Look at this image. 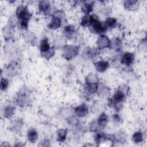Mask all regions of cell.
I'll return each mask as SVG.
<instances>
[{
    "mask_svg": "<svg viewBox=\"0 0 147 147\" xmlns=\"http://www.w3.org/2000/svg\"><path fill=\"white\" fill-rule=\"evenodd\" d=\"M122 41L118 38H113L110 40L109 48L115 50H118L122 47Z\"/></svg>",
    "mask_w": 147,
    "mask_h": 147,
    "instance_id": "d6986e66",
    "label": "cell"
},
{
    "mask_svg": "<svg viewBox=\"0 0 147 147\" xmlns=\"http://www.w3.org/2000/svg\"><path fill=\"white\" fill-rule=\"evenodd\" d=\"M74 113L78 117H85L88 113V107L84 103L81 104L74 109Z\"/></svg>",
    "mask_w": 147,
    "mask_h": 147,
    "instance_id": "52a82bcc",
    "label": "cell"
},
{
    "mask_svg": "<svg viewBox=\"0 0 147 147\" xmlns=\"http://www.w3.org/2000/svg\"><path fill=\"white\" fill-rule=\"evenodd\" d=\"M88 28L91 33L101 35L107 30L104 22H100L99 17L94 14L91 15V22Z\"/></svg>",
    "mask_w": 147,
    "mask_h": 147,
    "instance_id": "3957f363",
    "label": "cell"
},
{
    "mask_svg": "<svg viewBox=\"0 0 147 147\" xmlns=\"http://www.w3.org/2000/svg\"><path fill=\"white\" fill-rule=\"evenodd\" d=\"M85 80L87 84H95L98 83V78L94 73H90L86 76Z\"/></svg>",
    "mask_w": 147,
    "mask_h": 147,
    "instance_id": "7402d4cb",
    "label": "cell"
},
{
    "mask_svg": "<svg viewBox=\"0 0 147 147\" xmlns=\"http://www.w3.org/2000/svg\"><path fill=\"white\" fill-rule=\"evenodd\" d=\"M97 123L100 128L105 127L108 123L109 118L108 116L104 113H102L97 119Z\"/></svg>",
    "mask_w": 147,
    "mask_h": 147,
    "instance_id": "e0dca14e",
    "label": "cell"
},
{
    "mask_svg": "<svg viewBox=\"0 0 147 147\" xmlns=\"http://www.w3.org/2000/svg\"><path fill=\"white\" fill-rule=\"evenodd\" d=\"M91 22V15H84L81 21V25L83 27L89 26Z\"/></svg>",
    "mask_w": 147,
    "mask_h": 147,
    "instance_id": "f1b7e54d",
    "label": "cell"
},
{
    "mask_svg": "<svg viewBox=\"0 0 147 147\" xmlns=\"http://www.w3.org/2000/svg\"><path fill=\"white\" fill-rule=\"evenodd\" d=\"M89 128L91 131H95V132L99 131V129H100V126L98 125L97 123V121H92L90 123Z\"/></svg>",
    "mask_w": 147,
    "mask_h": 147,
    "instance_id": "1f68e13d",
    "label": "cell"
},
{
    "mask_svg": "<svg viewBox=\"0 0 147 147\" xmlns=\"http://www.w3.org/2000/svg\"><path fill=\"white\" fill-rule=\"evenodd\" d=\"M17 18L20 20V25L23 29H26L28 26V22L31 16L27 7L24 5H20L16 9Z\"/></svg>",
    "mask_w": 147,
    "mask_h": 147,
    "instance_id": "7a4b0ae2",
    "label": "cell"
},
{
    "mask_svg": "<svg viewBox=\"0 0 147 147\" xmlns=\"http://www.w3.org/2000/svg\"><path fill=\"white\" fill-rule=\"evenodd\" d=\"M52 47H50V45L48 42V38L46 37H44L42 39L40 42V52L41 54L44 53L45 52H48L51 49Z\"/></svg>",
    "mask_w": 147,
    "mask_h": 147,
    "instance_id": "ac0fdd59",
    "label": "cell"
},
{
    "mask_svg": "<svg viewBox=\"0 0 147 147\" xmlns=\"http://www.w3.org/2000/svg\"><path fill=\"white\" fill-rule=\"evenodd\" d=\"M1 146H7V147H8V146H10V144H9V142H2V144L1 145Z\"/></svg>",
    "mask_w": 147,
    "mask_h": 147,
    "instance_id": "d590c367",
    "label": "cell"
},
{
    "mask_svg": "<svg viewBox=\"0 0 147 147\" xmlns=\"http://www.w3.org/2000/svg\"><path fill=\"white\" fill-rule=\"evenodd\" d=\"M132 140L134 143H140L143 141V135L141 131H137L132 136Z\"/></svg>",
    "mask_w": 147,
    "mask_h": 147,
    "instance_id": "83f0119b",
    "label": "cell"
},
{
    "mask_svg": "<svg viewBox=\"0 0 147 147\" xmlns=\"http://www.w3.org/2000/svg\"><path fill=\"white\" fill-rule=\"evenodd\" d=\"M16 102L17 105L21 107H24L28 105L29 102V93L27 89L22 88L18 92Z\"/></svg>",
    "mask_w": 147,
    "mask_h": 147,
    "instance_id": "277c9868",
    "label": "cell"
},
{
    "mask_svg": "<svg viewBox=\"0 0 147 147\" xmlns=\"http://www.w3.org/2000/svg\"><path fill=\"white\" fill-rule=\"evenodd\" d=\"M14 32V29H13V25H12V23H10L7 26H6L4 29V36L5 37V38H10L12 37L13 35Z\"/></svg>",
    "mask_w": 147,
    "mask_h": 147,
    "instance_id": "44dd1931",
    "label": "cell"
},
{
    "mask_svg": "<svg viewBox=\"0 0 147 147\" xmlns=\"http://www.w3.org/2000/svg\"><path fill=\"white\" fill-rule=\"evenodd\" d=\"M14 111H15V107L14 106L11 105H9L6 106L5 108L4 111H3L4 117L6 118H10L14 113Z\"/></svg>",
    "mask_w": 147,
    "mask_h": 147,
    "instance_id": "d4e9b609",
    "label": "cell"
},
{
    "mask_svg": "<svg viewBox=\"0 0 147 147\" xmlns=\"http://www.w3.org/2000/svg\"><path fill=\"white\" fill-rule=\"evenodd\" d=\"M63 34L68 39H72L75 33V28L74 25H68L63 29Z\"/></svg>",
    "mask_w": 147,
    "mask_h": 147,
    "instance_id": "ba28073f",
    "label": "cell"
},
{
    "mask_svg": "<svg viewBox=\"0 0 147 147\" xmlns=\"http://www.w3.org/2000/svg\"><path fill=\"white\" fill-rule=\"evenodd\" d=\"M56 133H57V141L60 142H63L66 139L67 129H60L57 131Z\"/></svg>",
    "mask_w": 147,
    "mask_h": 147,
    "instance_id": "ffe728a7",
    "label": "cell"
},
{
    "mask_svg": "<svg viewBox=\"0 0 147 147\" xmlns=\"http://www.w3.org/2000/svg\"><path fill=\"white\" fill-rule=\"evenodd\" d=\"M134 60V54L130 52H125L121 58V62L122 64L129 66L132 64Z\"/></svg>",
    "mask_w": 147,
    "mask_h": 147,
    "instance_id": "9c48e42d",
    "label": "cell"
},
{
    "mask_svg": "<svg viewBox=\"0 0 147 147\" xmlns=\"http://www.w3.org/2000/svg\"><path fill=\"white\" fill-rule=\"evenodd\" d=\"M104 24L107 29H112L115 27L117 25V20L113 17H108L104 22Z\"/></svg>",
    "mask_w": 147,
    "mask_h": 147,
    "instance_id": "cb8c5ba5",
    "label": "cell"
},
{
    "mask_svg": "<svg viewBox=\"0 0 147 147\" xmlns=\"http://www.w3.org/2000/svg\"><path fill=\"white\" fill-rule=\"evenodd\" d=\"M86 55L88 57L94 58L97 56L99 54V51L98 48H88L86 52Z\"/></svg>",
    "mask_w": 147,
    "mask_h": 147,
    "instance_id": "484cf974",
    "label": "cell"
},
{
    "mask_svg": "<svg viewBox=\"0 0 147 147\" xmlns=\"http://www.w3.org/2000/svg\"><path fill=\"white\" fill-rule=\"evenodd\" d=\"M61 18L53 16L49 24L48 25V28L52 30H55L58 29L61 25Z\"/></svg>",
    "mask_w": 147,
    "mask_h": 147,
    "instance_id": "4fadbf2b",
    "label": "cell"
},
{
    "mask_svg": "<svg viewBox=\"0 0 147 147\" xmlns=\"http://www.w3.org/2000/svg\"><path fill=\"white\" fill-rule=\"evenodd\" d=\"M28 140L31 143H35L38 138V133L35 129H29L27 134Z\"/></svg>",
    "mask_w": 147,
    "mask_h": 147,
    "instance_id": "9a60e30c",
    "label": "cell"
},
{
    "mask_svg": "<svg viewBox=\"0 0 147 147\" xmlns=\"http://www.w3.org/2000/svg\"><path fill=\"white\" fill-rule=\"evenodd\" d=\"M49 141L48 139H44L42 140L38 144V146H49Z\"/></svg>",
    "mask_w": 147,
    "mask_h": 147,
    "instance_id": "e575fe53",
    "label": "cell"
},
{
    "mask_svg": "<svg viewBox=\"0 0 147 147\" xmlns=\"http://www.w3.org/2000/svg\"><path fill=\"white\" fill-rule=\"evenodd\" d=\"M39 10L45 14H48L51 11V4L48 1H41L38 3Z\"/></svg>",
    "mask_w": 147,
    "mask_h": 147,
    "instance_id": "5bb4252c",
    "label": "cell"
},
{
    "mask_svg": "<svg viewBox=\"0 0 147 147\" xmlns=\"http://www.w3.org/2000/svg\"><path fill=\"white\" fill-rule=\"evenodd\" d=\"M94 2H85L82 6V10L85 15H88L93 9Z\"/></svg>",
    "mask_w": 147,
    "mask_h": 147,
    "instance_id": "2e32d148",
    "label": "cell"
},
{
    "mask_svg": "<svg viewBox=\"0 0 147 147\" xmlns=\"http://www.w3.org/2000/svg\"><path fill=\"white\" fill-rule=\"evenodd\" d=\"M55 47H64L65 44V40L62 37H58L55 40Z\"/></svg>",
    "mask_w": 147,
    "mask_h": 147,
    "instance_id": "d6a6232c",
    "label": "cell"
},
{
    "mask_svg": "<svg viewBox=\"0 0 147 147\" xmlns=\"http://www.w3.org/2000/svg\"><path fill=\"white\" fill-rule=\"evenodd\" d=\"M113 120L114 123H121L122 122V118L118 114H114L113 115Z\"/></svg>",
    "mask_w": 147,
    "mask_h": 147,
    "instance_id": "836d02e7",
    "label": "cell"
},
{
    "mask_svg": "<svg viewBox=\"0 0 147 147\" xmlns=\"http://www.w3.org/2000/svg\"><path fill=\"white\" fill-rule=\"evenodd\" d=\"M110 40L105 35H100L96 40V45L99 49H104L109 47Z\"/></svg>",
    "mask_w": 147,
    "mask_h": 147,
    "instance_id": "8992f818",
    "label": "cell"
},
{
    "mask_svg": "<svg viewBox=\"0 0 147 147\" xmlns=\"http://www.w3.org/2000/svg\"><path fill=\"white\" fill-rule=\"evenodd\" d=\"M23 122L21 119H17V120H15L13 123H11V130L15 133H18L20 130L21 129L22 126Z\"/></svg>",
    "mask_w": 147,
    "mask_h": 147,
    "instance_id": "603a6c76",
    "label": "cell"
},
{
    "mask_svg": "<svg viewBox=\"0 0 147 147\" xmlns=\"http://www.w3.org/2000/svg\"><path fill=\"white\" fill-rule=\"evenodd\" d=\"M9 80L6 78H2L1 79V90L2 91H6L9 86Z\"/></svg>",
    "mask_w": 147,
    "mask_h": 147,
    "instance_id": "4dcf8cb0",
    "label": "cell"
},
{
    "mask_svg": "<svg viewBox=\"0 0 147 147\" xmlns=\"http://www.w3.org/2000/svg\"><path fill=\"white\" fill-rule=\"evenodd\" d=\"M79 53V48L74 45H65L63 48V56L67 60H70L75 57Z\"/></svg>",
    "mask_w": 147,
    "mask_h": 147,
    "instance_id": "5b68a950",
    "label": "cell"
},
{
    "mask_svg": "<svg viewBox=\"0 0 147 147\" xmlns=\"http://www.w3.org/2000/svg\"><path fill=\"white\" fill-rule=\"evenodd\" d=\"M94 140L96 144L99 145L101 142H103L107 140H109V136L106 135L103 132L98 131H96L95 133Z\"/></svg>",
    "mask_w": 147,
    "mask_h": 147,
    "instance_id": "8fae6325",
    "label": "cell"
},
{
    "mask_svg": "<svg viewBox=\"0 0 147 147\" xmlns=\"http://www.w3.org/2000/svg\"><path fill=\"white\" fill-rule=\"evenodd\" d=\"M124 7L130 11H136L138 8V2L137 1L127 0L125 1L123 3Z\"/></svg>",
    "mask_w": 147,
    "mask_h": 147,
    "instance_id": "7c38bea8",
    "label": "cell"
},
{
    "mask_svg": "<svg viewBox=\"0 0 147 147\" xmlns=\"http://www.w3.org/2000/svg\"><path fill=\"white\" fill-rule=\"evenodd\" d=\"M98 86V83H95V84H87V83H86L85 90L88 93L92 94L97 91Z\"/></svg>",
    "mask_w": 147,
    "mask_h": 147,
    "instance_id": "4316f807",
    "label": "cell"
},
{
    "mask_svg": "<svg viewBox=\"0 0 147 147\" xmlns=\"http://www.w3.org/2000/svg\"><path fill=\"white\" fill-rule=\"evenodd\" d=\"M128 87L124 85V88H119L117 90L113 95L112 98L110 100L109 104L110 106H113L116 110V111H119L122 107L123 102L126 94L127 92Z\"/></svg>",
    "mask_w": 147,
    "mask_h": 147,
    "instance_id": "6da1fadb",
    "label": "cell"
},
{
    "mask_svg": "<svg viewBox=\"0 0 147 147\" xmlns=\"http://www.w3.org/2000/svg\"><path fill=\"white\" fill-rule=\"evenodd\" d=\"M94 65L96 71H98L99 72H104L108 69L109 67V62L107 61H103V60L94 62Z\"/></svg>",
    "mask_w": 147,
    "mask_h": 147,
    "instance_id": "30bf717a",
    "label": "cell"
},
{
    "mask_svg": "<svg viewBox=\"0 0 147 147\" xmlns=\"http://www.w3.org/2000/svg\"><path fill=\"white\" fill-rule=\"evenodd\" d=\"M24 37L26 42H33L36 39L35 36L33 35V33H30V32H26L24 34Z\"/></svg>",
    "mask_w": 147,
    "mask_h": 147,
    "instance_id": "f546056e",
    "label": "cell"
}]
</instances>
